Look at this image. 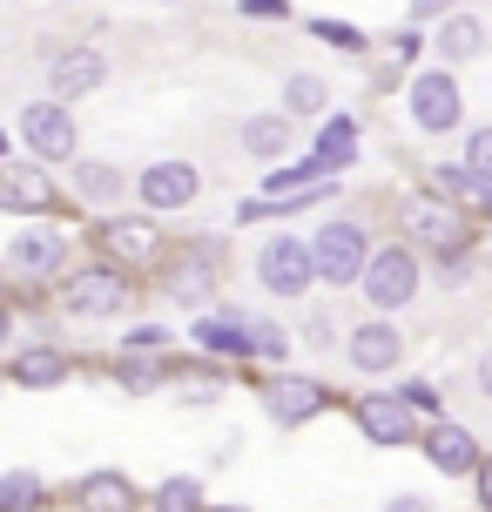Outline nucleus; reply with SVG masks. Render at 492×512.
I'll return each instance as SVG.
<instances>
[{
    "label": "nucleus",
    "mask_w": 492,
    "mask_h": 512,
    "mask_svg": "<svg viewBox=\"0 0 492 512\" xmlns=\"http://www.w3.org/2000/svg\"><path fill=\"white\" fill-rule=\"evenodd\" d=\"M405 108H412V128L418 135H452V128L466 122V95H459V75L452 68H418L405 81Z\"/></svg>",
    "instance_id": "f257e3e1"
},
{
    "label": "nucleus",
    "mask_w": 492,
    "mask_h": 512,
    "mask_svg": "<svg viewBox=\"0 0 492 512\" xmlns=\"http://www.w3.org/2000/svg\"><path fill=\"white\" fill-rule=\"evenodd\" d=\"M364 256H371V236H364V223H351V216H331V223H317V236H311L317 283H331V290L358 283V277H364Z\"/></svg>",
    "instance_id": "f03ea898"
},
{
    "label": "nucleus",
    "mask_w": 492,
    "mask_h": 512,
    "mask_svg": "<svg viewBox=\"0 0 492 512\" xmlns=\"http://www.w3.org/2000/svg\"><path fill=\"white\" fill-rule=\"evenodd\" d=\"M358 290H364V304H371V310H405V304L418 297V256L405 250V243L371 250V256H364Z\"/></svg>",
    "instance_id": "7ed1b4c3"
},
{
    "label": "nucleus",
    "mask_w": 492,
    "mask_h": 512,
    "mask_svg": "<svg viewBox=\"0 0 492 512\" xmlns=\"http://www.w3.org/2000/svg\"><path fill=\"white\" fill-rule=\"evenodd\" d=\"M250 270H257V283L270 297H284V304L317 283V263H311V243H304V236H270V243H257V263H250Z\"/></svg>",
    "instance_id": "20e7f679"
},
{
    "label": "nucleus",
    "mask_w": 492,
    "mask_h": 512,
    "mask_svg": "<svg viewBox=\"0 0 492 512\" xmlns=\"http://www.w3.org/2000/svg\"><path fill=\"white\" fill-rule=\"evenodd\" d=\"M27 142V155L34 162H75V149H81V128H75V115H68V102H27L21 108V128H14Z\"/></svg>",
    "instance_id": "39448f33"
},
{
    "label": "nucleus",
    "mask_w": 492,
    "mask_h": 512,
    "mask_svg": "<svg viewBox=\"0 0 492 512\" xmlns=\"http://www.w3.org/2000/svg\"><path fill=\"white\" fill-rule=\"evenodd\" d=\"M61 310L68 317H122L129 310V277L115 263H81L75 277L61 283Z\"/></svg>",
    "instance_id": "423d86ee"
},
{
    "label": "nucleus",
    "mask_w": 492,
    "mask_h": 512,
    "mask_svg": "<svg viewBox=\"0 0 492 512\" xmlns=\"http://www.w3.org/2000/svg\"><path fill=\"white\" fill-rule=\"evenodd\" d=\"M135 196L149 216H169V209H189L203 196V169L196 162H182V155H156L142 176H135Z\"/></svg>",
    "instance_id": "0eeeda50"
},
{
    "label": "nucleus",
    "mask_w": 492,
    "mask_h": 512,
    "mask_svg": "<svg viewBox=\"0 0 492 512\" xmlns=\"http://www.w3.org/2000/svg\"><path fill=\"white\" fill-rule=\"evenodd\" d=\"M405 236L425 243V250H459L466 243V209L452 203V196H412L405 203Z\"/></svg>",
    "instance_id": "6e6552de"
},
{
    "label": "nucleus",
    "mask_w": 492,
    "mask_h": 512,
    "mask_svg": "<svg viewBox=\"0 0 492 512\" xmlns=\"http://www.w3.org/2000/svg\"><path fill=\"white\" fill-rule=\"evenodd\" d=\"M351 411H358V432L371 438V445H418V432H425L418 411L405 405L398 391H364Z\"/></svg>",
    "instance_id": "1a4fd4ad"
},
{
    "label": "nucleus",
    "mask_w": 492,
    "mask_h": 512,
    "mask_svg": "<svg viewBox=\"0 0 492 512\" xmlns=\"http://www.w3.org/2000/svg\"><path fill=\"white\" fill-rule=\"evenodd\" d=\"M331 405V391L317 378H304V371H277V378L263 384V411H270V425H311L317 411Z\"/></svg>",
    "instance_id": "9d476101"
},
{
    "label": "nucleus",
    "mask_w": 492,
    "mask_h": 512,
    "mask_svg": "<svg viewBox=\"0 0 492 512\" xmlns=\"http://www.w3.org/2000/svg\"><path fill=\"white\" fill-rule=\"evenodd\" d=\"M344 358H351V371H371V378H378V371H398V364H405V337H398V324L378 310V317H364L358 331L344 337Z\"/></svg>",
    "instance_id": "9b49d317"
},
{
    "label": "nucleus",
    "mask_w": 492,
    "mask_h": 512,
    "mask_svg": "<svg viewBox=\"0 0 492 512\" xmlns=\"http://www.w3.org/2000/svg\"><path fill=\"white\" fill-rule=\"evenodd\" d=\"M7 270L27 283H48L68 270V236L61 230H21L14 243H7Z\"/></svg>",
    "instance_id": "f8f14e48"
},
{
    "label": "nucleus",
    "mask_w": 492,
    "mask_h": 512,
    "mask_svg": "<svg viewBox=\"0 0 492 512\" xmlns=\"http://www.w3.org/2000/svg\"><path fill=\"white\" fill-rule=\"evenodd\" d=\"M418 445H425V459L439 465L445 479H472L479 459H486V452L472 445V432H466V425H452V418H432V425L418 432Z\"/></svg>",
    "instance_id": "ddd939ff"
},
{
    "label": "nucleus",
    "mask_w": 492,
    "mask_h": 512,
    "mask_svg": "<svg viewBox=\"0 0 492 512\" xmlns=\"http://www.w3.org/2000/svg\"><path fill=\"white\" fill-rule=\"evenodd\" d=\"M108 81V54L102 48H68L48 61V95L54 102H81V95H95Z\"/></svg>",
    "instance_id": "4468645a"
},
{
    "label": "nucleus",
    "mask_w": 492,
    "mask_h": 512,
    "mask_svg": "<svg viewBox=\"0 0 492 512\" xmlns=\"http://www.w3.org/2000/svg\"><path fill=\"white\" fill-rule=\"evenodd\" d=\"M189 344L209 358H250V317L243 310H203L189 324Z\"/></svg>",
    "instance_id": "2eb2a0df"
},
{
    "label": "nucleus",
    "mask_w": 492,
    "mask_h": 512,
    "mask_svg": "<svg viewBox=\"0 0 492 512\" xmlns=\"http://www.w3.org/2000/svg\"><path fill=\"white\" fill-rule=\"evenodd\" d=\"M432 54H439L445 68L479 61V54H486V21H479V14H466V7H452V14L432 27Z\"/></svg>",
    "instance_id": "dca6fc26"
},
{
    "label": "nucleus",
    "mask_w": 492,
    "mask_h": 512,
    "mask_svg": "<svg viewBox=\"0 0 492 512\" xmlns=\"http://www.w3.org/2000/svg\"><path fill=\"white\" fill-rule=\"evenodd\" d=\"M54 203V182L48 162H21V169H0V209L7 216H34V209Z\"/></svg>",
    "instance_id": "f3484780"
},
{
    "label": "nucleus",
    "mask_w": 492,
    "mask_h": 512,
    "mask_svg": "<svg viewBox=\"0 0 492 512\" xmlns=\"http://www.w3.org/2000/svg\"><path fill=\"white\" fill-rule=\"evenodd\" d=\"M102 243L122 256V263H149V256L162 250L156 216H149V209H142V216H108V223H102Z\"/></svg>",
    "instance_id": "a211bd4d"
},
{
    "label": "nucleus",
    "mask_w": 492,
    "mask_h": 512,
    "mask_svg": "<svg viewBox=\"0 0 492 512\" xmlns=\"http://www.w3.org/2000/svg\"><path fill=\"white\" fill-rule=\"evenodd\" d=\"M311 162L324 169V176L351 169V162H358V122H351V115H331V122L317 128V149H311Z\"/></svg>",
    "instance_id": "6ab92c4d"
},
{
    "label": "nucleus",
    "mask_w": 492,
    "mask_h": 512,
    "mask_svg": "<svg viewBox=\"0 0 492 512\" xmlns=\"http://www.w3.org/2000/svg\"><path fill=\"white\" fill-rule=\"evenodd\" d=\"M122 189H129V176L115 169V162H88V155H75V196L95 209H115L122 203Z\"/></svg>",
    "instance_id": "aec40b11"
},
{
    "label": "nucleus",
    "mask_w": 492,
    "mask_h": 512,
    "mask_svg": "<svg viewBox=\"0 0 492 512\" xmlns=\"http://www.w3.org/2000/svg\"><path fill=\"white\" fill-rule=\"evenodd\" d=\"M75 506L81 512H135V486L122 472H88L75 486Z\"/></svg>",
    "instance_id": "412c9836"
},
{
    "label": "nucleus",
    "mask_w": 492,
    "mask_h": 512,
    "mask_svg": "<svg viewBox=\"0 0 492 512\" xmlns=\"http://www.w3.org/2000/svg\"><path fill=\"white\" fill-rule=\"evenodd\" d=\"M243 155H257V162H284L290 155V115H250L243 122Z\"/></svg>",
    "instance_id": "4be33fe9"
},
{
    "label": "nucleus",
    "mask_w": 492,
    "mask_h": 512,
    "mask_svg": "<svg viewBox=\"0 0 492 512\" xmlns=\"http://www.w3.org/2000/svg\"><path fill=\"white\" fill-rule=\"evenodd\" d=\"M7 378L27 384V391H54V384H68V358H61V351H48V344H27Z\"/></svg>",
    "instance_id": "5701e85b"
},
{
    "label": "nucleus",
    "mask_w": 492,
    "mask_h": 512,
    "mask_svg": "<svg viewBox=\"0 0 492 512\" xmlns=\"http://www.w3.org/2000/svg\"><path fill=\"white\" fill-rule=\"evenodd\" d=\"M331 108V81L324 75H284V115L290 122H311Z\"/></svg>",
    "instance_id": "b1692460"
},
{
    "label": "nucleus",
    "mask_w": 492,
    "mask_h": 512,
    "mask_svg": "<svg viewBox=\"0 0 492 512\" xmlns=\"http://www.w3.org/2000/svg\"><path fill=\"white\" fill-rule=\"evenodd\" d=\"M209 290H216V270H209L203 256H189V263H176V270H169V297H176V304L203 310V304H209Z\"/></svg>",
    "instance_id": "393cba45"
},
{
    "label": "nucleus",
    "mask_w": 492,
    "mask_h": 512,
    "mask_svg": "<svg viewBox=\"0 0 492 512\" xmlns=\"http://www.w3.org/2000/svg\"><path fill=\"white\" fill-rule=\"evenodd\" d=\"M48 486H41V472H7L0 479V512H41Z\"/></svg>",
    "instance_id": "a878e982"
},
{
    "label": "nucleus",
    "mask_w": 492,
    "mask_h": 512,
    "mask_svg": "<svg viewBox=\"0 0 492 512\" xmlns=\"http://www.w3.org/2000/svg\"><path fill=\"white\" fill-rule=\"evenodd\" d=\"M149 506H156V512H203L209 499H203V479H182V472H176V479H162V486H156Z\"/></svg>",
    "instance_id": "bb28decb"
},
{
    "label": "nucleus",
    "mask_w": 492,
    "mask_h": 512,
    "mask_svg": "<svg viewBox=\"0 0 492 512\" xmlns=\"http://www.w3.org/2000/svg\"><path fill=\"white\" fill-rule=\"evenodd\" d=\"M284 351H290V337L270 324V317H250V358H263V364H284Z\"/></svg>",
    "instance_id": "cd10ccee"
},
{
    "label": "nucleus",
    "mask_w": 492,
    "mask_h": 512,
    "mask_svg": "<svg viewBox=\"0 0 492 512\" xmlns=\"http://www.w3.org/2000/svg\"><path fill=\"white\" fill-rule=\"evenodd\" d=\"M311 34H317V41H331L337 54H364V34H358L351 21H331V14H317V21H311Z\"/></svg>",
    "instance_id": "c85d7f7f"
},
{
    "label": "nucleus",
    "mask_w": 492,
    "mask_h": 512,
    "mask_svg": "<svg viewBox=\"0 0 492 512\" xmlns=\"http://www.w3.org/2000/svg\"><path fill=\"white\" fill-rule=\"evenodd\" d=\"M162 384V364H142V351H129V364H122V391H156Z\"/></svg>",
    "instance_id": "c756f323"
},
{
    "label": "nucleus",
    "mask_w": 492,
    "mask_h": 512,
    "mask_svg": "<svg viewBox=\"0 0 492 512\" xmlns=\"http://www.w3.org/2000/svg\"><path fill=\"white\" fill-rule=\"evenodd\" d=\"M466 169H479V176L492 182V122H486V128H472V135H466Z\"/></svg>",
    "instance_id": "7c9ffc66"
},
{
    "label": "nucleus",
    "mask_w": 492,
    "mask_h": 512,
    "mask_svg": "<svg viewBox=\"0 0 492 512\" xmlns=\"http://www.w3.org/2000/svg\"><path fill=\"white\" fill-rule=\"evenodd\" d=\"M452 7H459V0H412V7H405V21H412V27H439Z\"/></svg>",
    "instance_id": "2f4dec72"
},
{
    "label": "nucleus",
    "mask_w": 492,
    "mask_h": 512,
    "mask_svg": "<svg viewBox=\"0 0 492 512\" xmlns=\"http://www.w3.org/2000/svg\"><path fill=\"white\" fill-rule=\"evenodd\" d=\"M243 21H290V0H236Z\"/></svg>",
    "instance_id": "473e14b6"
},
{
    "label": "nucleus",
    "mask_w": 492,
    "mask_h": 512,
    "mask_svg": "<svg viewBox=\"0 0 492 512\" xmlns=\"http://www.w3.org/2000/svg\"><path fill=\"white\" fill-rule=\"evenodd\" d=\"M425 48H432V41H425V34H418L412 21H405V27H398V34H391V54H398V61H418V54H425Z\"/></svg>",
    "instance_id": "72a5a7b5"
},
{
    "label": "nucleus",
    "mask_w": 492,
    "mask_h": 512,
    "mask_svg": "<svg viewBox=\"0 0 492 512\" xmlns=\"http://www.w3.org/2000/svg\"><path fill=\"white\" fill-rule=\"evenodd\" d=\"M122 344H129V351H162V344H169V331H162V324H135Z\"/></svg>",
    "instance_id": "f704fd0d"
},
{
    "label": "nucleus",
    "mask_w": 492,
    "mask_h": 512,
    "mask_svg": "<svg viewBox=\"0 0 492 512\" xmlns=\"http://www.w3.org/2000/svg\"><path fill=\"white\" fill-rule=\"evenodd\" d=\"M398 398H405L412 411H432V418H439V391H432V384H405Z\"/></svg>",
    "instance_id": "c9c22d12"
},
{
    "label": "nucleus",
    "mask_w": 492,
    "mask_h": 512,
    "mask_svg": "<svg viewBox=\"0 0 492 512\" xmlns=\"http://www.w3.org/2000/svg\"><path fill=\"white\" fill-rule=\"evenodd\" d=\"M331 317H311V324H304V344H311V351H324V344H331Z\"/></svg>",
    "instance_id": "e433bc0d"
},
{
    "label": "nucleus",
    "mask_w": 492,
    "mask_h": 512,
    "mask_svg": "<svg viewBox=\"0 0 492 512\" xmlns=\"http://www.w3.org/2000/svg\"><path fill=\"white\" fill-rule=\"evenodd\" d=\"M439 277H445V283H466V277H472V263L452 250V263H439Z\"/></svg>",
    "instance_id": "4c0bfd02"
},
{
    "label": "nucleus",
    "mask_w": 492,
    "mask_h": 512,
    "mask_svg": "<svg viewBox=\"0 0 492 512\" xmlns=\"http://www.w3.org/2000/svg\"><path fill=\"white\" fill-rule=\"evenodd\" d=\"M385 512H439V506H432V499H418V492H405V499H391Z\"/></svg>",
    "instance_id": "58836bf2"
},
{
    "label": "nucleus",
    "mask_w": 492,
    "mask_h": 512,
    "mask_svg": "<svg viewBox=\"0 0 492 512\" xmlns=\"http://www.w3.org/2000/svg\"><path fill=\"white\" fill-rule=\"evenodd\" d=\"M472 479H479V506L492 512V459H479V472H472Z\"/></svg>",
    "instance_id": "ea45409f"
},
{
    "label": "nucleus",
    "mask_w": 492,
    "mask_h": 512,
    "mask_svg": "<svg viewBox=\"0 0 492 512\" xmlns=\"http://www.w3.org/2000/svg\"><path fill=\"white\" fill-rule=\"evenodd\" d=\"M479 391H486V398H492V344H486V351H479Z\"/></svg>",
    "instance_id": "a19ab883"
},
{
    "label": "nucleus",
    "mask_w": 492,
    "mask_h": 512,
    "mask_svg": "<svg viewBox=\"0 0 492 512\" xmlns=\"http://www.w3.org/2000/svg\"><path fill=\"white\" fill-rule=\"evenodd\" d=\"M7 337H14V317H7V310H0V351H7Z\"/></svg>",
    "instance_id": "79ce46f5"
},
{
    "label": "nucleus",
    "mask_w": 492,
    "mask_h": 512,
    "mask_svg": "<svg viewBox=\"0 0 492 512\" xmlns=\"http://www.w3.org/2000/svg\"><path fill=\"white\" fill-rule=\"evenodd\" d=\"M203 512H250V506H203Z\"/></svg>",
    "instance_id": "37998d69"
},
{
    "label": "nucleus",
    "mask_w": 492,
    "mask_h": 512,
    "mask_svg": "<svg viewBox=\"0 0 492 512\" xmlns=\"http://www.w3.org/2000/svg\"><path fill=\"white\" fill-rule=\"evenodd\" d=\"M162 7H182V0H162Z\"/></svg>",
    "instance_id": "c03bdc74"
},
{
    "label": "nucleus",
    "mask_w": 492,
    "mask_h": 512,
    "mask_svg": "<svg viewBox=\"0 0 492 512\" xmlns=\"http://www.w3.org/2000/svg\"><path fill=\"white\" fill-rule=\"evenodd\" d=\"M0 283H7V263H0Z\"/></svg>",
    "instance_id": "a18cd8bd"
},
{
    "label": "nucleus",
    "mask_w": 492,
    "mask_h": 512,
    "mask_svg": "<svg viewBox=\"0 0 492 512\" xmlns=\"http://www.w3.org/2000/svg\"><path fill=\"white\" fill-rule=\"evenodd\" d=\"M0 155H7V135H0Z\"/></svg>",
    "instance_id": "49530a36"
},
{
    "label": "nucleus",
    "mask_w": 492,
    "mask_h": 512,
    "mask_svg": "<svg viewBox=\"0 0 492 512\" xmlns=\"http://www.w3.org/2000/svg\"><path fill=\"white\" fill-rule=\"evenodd\" d=\"M0 384H7V371H0Z\"/></svg>",
    "instance_id": "de8ad7c7"
}]
</instances>
